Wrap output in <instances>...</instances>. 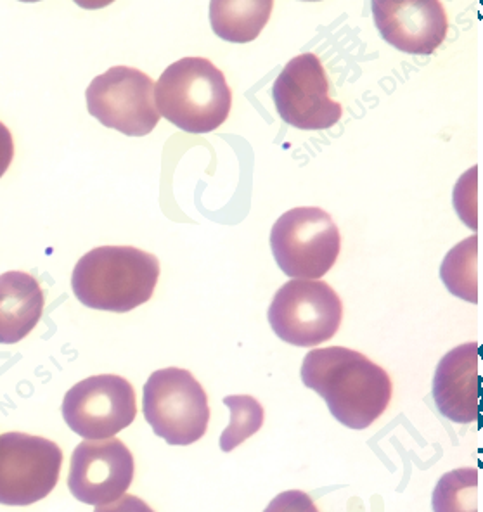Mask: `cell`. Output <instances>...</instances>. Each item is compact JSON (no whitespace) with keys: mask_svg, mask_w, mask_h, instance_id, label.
Returning a JSON list of instances; mask_svg holds the SVG:
<instances>
[{"mask_svg":"<svg viewBox=\"0 0 483 512\" xmlns=\"http://www.w3.org/2000/svg\"><path fill=\"white\" fill-rule=\"evenodd\" d=\"M300 376L309 390L324 398L338 423L357 431L376 423L392 400L388 372L343 346L314 348L305 355Z\"/></svg>","mask_w":483,"mask_h":512,"instance_id":"6da1fadb","label":"cell"},{"mask_svg":"<svg viewBox=\"0 0 483 512\" xmlns=\"http://www.w3.org/2000/svg\"><path fill=\"white\" fill-rule=\"evenodd\" d=\"M160 262L134 246H101L78 260L71 288L87 308L125 314L151 300Z\"/></svg>","mask_w":483,"mask_h":512,"instance_id":"7a4b0ae2","label":"cell"},{"mask_svg":"<svg viewBox=\"0 0 483 512\" xmlns=\"http://www.w3.org/2000/svg\"><path fill=\"white\" fill-rule=\"evenodd\" d=\"M158 115L189 134H208L231 113L232 92L224 73L205 58L170 64L156 82Z\"/></svg>","mask_w":483,"mask_h":512,"instance_id":"3957f363","label":"cell"},{"mask_svg":"<svg viewBox=\"0 0 483 512\" xmlns=\"http://www.w3.org/2000/svg\"><path fill=\"white\" fill-rule=\"evenodd\" d=\"M271 250L286 276L316 281L333 269L342 250V236L329 213L302 206L284 213L274 224Z\"/></svg>","mask_w":483,"mask_h":512,"instance_id":"277c9868","label":"cell"},{"mask_svg":"<svg viewBox=\"0 0 483 512\" xmlns=\"http://www.w3.org/2000/svg\"><path fill=\"white\" fill-rule=\"evenodd\" d=\"M142 410L155 435L168 445L186 447L207 433V391L186 369L167 367L153 372L144 384Z\"/></svg>","mask_w":483,"mask_h":512,"instance_id":"5b68a950","label":"cell"},{"mask_svg":"<svg viewBox=\"0 0 483 512\" xmlns=\"http://www.w3.org/2000/svg\"><path fill=\"white\" fill-rule=\"evenodd\" d=\"M267 317L279 340L310 348L338 333L343 305L326 282L293 279L277 291Z\"/></svg>","mask_w":483,"mask_h":512,"instance_id":"8992f818","label":"cell"},{"mask_svg":"<svg viewBox=\"0 0 483 512\" xmlns=\"http://www.w3.org/2000/svg\"><path fill=\"white\" fill-rule=\"evenodd\" d=\"M85 99L89 113L104 127L129 137L151 134L160 122L155 82L136 68L113 66L92 80Z\"/></svg>","mask_w":483,"mask_h":512,"instance_id":"52a82bcc","label":"cell"},{"mask_svg":"<svg viewBox=\"0 0 483 512\" xmlns=\"http://www.w3.org/2000/svg\"><path fill=\"white\" fill-rule=\"evenodd\" d=\"M63 452L56 443L26 433L0 435V504L32 506L58 485Z\"/></svg>","mask_w":483,"mask_h":512,"instance_id":"ba28073f","label":"cell"},{"mask_svg":"<svg viewBox=\"0 0 483 512\" xmlns=\"http://www.w3.org/2000/svg\"><path fill=\"white\" fill-rule=\"evenodd\" d=\"M61 412L77 435L87 440H108L134 423L136 391L125 378L99 374L75 384L66 393Z\"/></svg>","mask_w":483,"mask_h":512,"instance_id":"9c48e42d","label":"cell"},{"mask_svg":"<svg viewBox=\"0 0 483 512\" xmlns=\"http://www.w3.org/2000/svg\"><path fill=\"white\" fill-rule=\"evenodd\" d=\"M272 101L286 125L324 130L340 122L342 104L329 96V80L321 59L305 52L286 63L272 84Z\"/></svg>","mask_w":483,"mask_h":512,"instance_id":"30bf717a","label":"cell"},{"mask_svg":"<svg viewBox=\"0 0 483 512\" xmlns=\"http://www.w3.org/2000/svg\"><path fill=\"white\" fill-rule=\"evenodd\" d=\"M134 471V457L120 440H85L71 455L68 488L80 502L104 506L125 495Z\"/></svg>","mask_w":483,"mask_h":512,"instance_id":"8fae6325","label":"cell"},{"mask_svg":"<svg viewBox=\"0 0 483 512\" xmlns=\"http://www.w3.org/2000/svg\"><path fill=\"white\" fill-rule=\"evenodd\" d=\"M374 25L381 39L397 51L430 56L447 35V14L437 0L371 2Z\"/></svg>","mask_w":483,"mask_h":512,"instance_id":"7c38bea8","label":"cell"},{"mask_svg":"<svg viewBox=\"0 0 483 512\" xmlns=\"http://www.w3.org/2000/svg\"><path fill=\"white\" fill-rule=\"evenodd\" d=\"M480 346L466 343L452 348L438 362L432 395L438 412L449 421L470 424L480 417Z\"/></svg>","mask_w":483,"mask_h":512,"instance_id":"4fadbf2b","label":"cell"},{"mask_svg":"<svg viewBox=\"0 0 483 512\" xmlns=\"http://www.w3.org/2000/svg\"><path fill=\"white\" fill-rule=\"evenodd\" d=\"M44 314V291L35 277L11 270L0 276V343L14 345L32 333Z\"/></svg>","mask_w":483,"mask_h":512,"instance_id":"5bb4252c","label":"cell"},{"mask_svg":"<svg viewBox=\"0 0 483 512\" xmlns=\"http://www.w3.org/2000/svg\"><path fill=\"white\" fill-rule=\"evenodd\" d=\"M272 9V0H213L210 4L213 33L232 44L253 42L267 25Z\"/></svg>","mask_w":483,"mask_h":512,"instance_id":"9a60e30c","label":"cell"},{"mask_svg":"<svg viewBox=\"0 0 483 512\" xmlns=\"http://www.w3.org/2000/svg\"><path fill=\"white\" fill-rule=\"evenodd\" d=\"M478 237L471 236L454 246L440 267V277L452 295L477 303Z\"/></svg>","mask_w":483,"mask_h":512,"instance_id":"2e32d148","label":"cell"},{"mask_svg":"<svg viewBox=\"0 0 483 512\" xmlns=\"http://www.w3.org/2000/svg\"><path fill=\"white\" fill-rule=\"evenodd\" d=\"M433 512H478V471L456 469L444 474L433 490Z\"/></svg>","mask_w":483,"mask_h":512,"instance_id":"e0dca14e","label":"cell"},{"mask_svg":"<svg viewBox=\"0 0 483 512\" xmlns=\"http://www.w3.org/2000/svg\"><path fill=\"white\" fill-rule=\"evenodd\" d=\"M224 404L231 410V423L220 436V448L222 452H231L264 426L265 412L250 395H231L224 398Z\"/></svg>","mask_w":483,"mask_h":512,"instance_id":"ac0fdd59","label":"cell"},{"mask_svg":"<svg viewBox=\"0 0 483 512\" xmlns=\"http://www.w3.org/2000/svg\"><path fill=\"white\" fill-rule=\"evenodd\" d=\"M264 512H319L314 500L300 490H288L272 499Z\"/></svg>","mask_w":483,"mask_h":512,"instance_id":"d6986e66","label":"cell"},{"mask_svg":"<svg viewBox=\"0 0 483 512\" xmlns=\"http://www.w3.org/2000/svg\"><path fill=\"white\" fill-rule=\"evenodd\" d=\"M94 512H155L151 507L139 499L136 495H122L120 499L113 500L110 504L97 506Z\"/></svg>","mask_w":483,"mask_h":512,"instance_id":"ffe728a7","label":"cell"},{"mask_svg":"<svg viewBox=\"0 0 483 512\" xmlns=\"http://www.w3.org/2000/svg\"><path fill=\"white\" fill-rule=\"evenodd\" d=\"M14 158V142L13 135L9 132V128L0 122V179L4 177L7 168L11 167Z\"/></svg>","mask_w":483,"mask_h":512,"instance_id":"44dd1931","label":"cell"}]
</instances>
